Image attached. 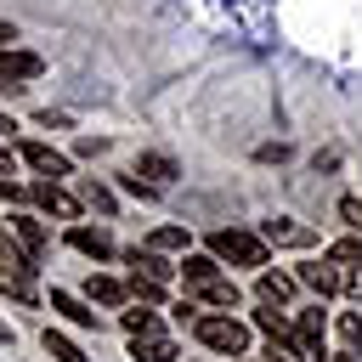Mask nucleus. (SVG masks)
<instances>
[{
    "instance_id": "1",
    "label": "nucleus",
    "mask_w": 362,
    "mask_h": 362,
    "mask_svg": "<svg viewBox=\"0 0 362 362\" xmlns=\"http://www.w3.org/2000/svg\"><path fill=\"white\" fill-rule=\"evenodd\" d=\"M192 339H198L204 351H221V356H243V351H249V328H243L232 311H204V317H192Z\"/></svg>"
},
{
    "instance_id": "2",
    "label": "nucleus",
    "mask_w": 362,
    "mask_h": 362,
    "mask_svg": "<svg viewBox=\"0 0 362 362\" xmlns=\"http://www.w3.org/2000/svg\"><path fill=\"white\" fill-rule=\"evenodd\" d=\"M0 294H11L23 305L40 300V288H34V255L17 238H0Z\"/></svg>"
},
{
    "instance_id": "3",
    "label": "nucleus",
    "mask_w": 362,
    "mask_h": 362,
    "mask_svg": "<svg viewBox=\"0 0 362 362\" xmlns=\"http://www.w3.org/2000/svg\"><path fill=\"white\" fill-rule=\"evenodd\" d=\"M209 255L221 266H266V238L243 232V226H221V232H209Z\"/></svg>"
},
{
    "instance_id": "4",
    "label": "nucleus",
    "mask_w": 362,
    "mask_h": 362,
    "mask_svg": "<svg viewBox=\"0 0 362 362\" xmlns=\"http://www.w3.org/2000/svg\"><path fill=\"white\" fill-rule=\"evenodd\" d=\"M175 175H181V170H175V158H170V153H141V158L130 164L124 187H130V192H141V198H158V192H170V187H175Z\"/></svg>"
},
{
    "instance_id": "5",
    "label": "nucleus",
    "mask_w": 362,
    "mask_h": 362,
    "mask_svg": "<svg viewBox=\"0 0 362 362\" xmlns=\"http://www.w3.org/2000/svg\"><path fill=\"white\" fill-rule=\"evenodd\" d=\"M255 328L272 339V356H283V362H300V356H305L300 334L283 322V305H266V300H260V311H255Z\"/></svg>"
},
{
    "instance_id": "6",
    "label": "nucleus",
    "mask_w": 362,
    "mask_h": 362,
    "mask_svg": "<svg viewBox=\"0 0 362 362\" xmlns=\"http://www.w3.org/2000/svg\"><path fill=\"white\" fill-rule=\"evenodd\" d=\"M17 158L28 164V170H40V175H51V181H62L74 164H68V153H57L51 141H17Z\"/></svg>"
},
{
    "instance_id": "7",
    "label": "nucleus",
    "mask_w": 362,
    "mask_h": 362,
    "mask_svg": "<svg viewBox=\"0 0 362 362\" xmlns=\"http://www.w3.org/2000/svg\"><path fill=\"white\" fill-rule=\"evenodd\" d=\"M28 198H34L45 215H57V221H79V198H68L51 175H45V181H34V187H28Z\"/></svg>"
},
{
    "instance_id": "8",
    "label": "nucleus",
    "mask_w": 362,
    "mask_h": 362,
    "mask_svg": "<svg viewBox=\"0 0 362 362\" xmlns=\"http://www.w3.org/2000/svg\"><path fill=\"white\" fill-rule=\"evenodd\" d=\"M40 68H45V62H40L34 51H17V45H0V85H11V90H17L23 79H40Z\"/></svg>"
},
{
    "instance_id": "9",
    "label": "nucleus",
    "mask_w": 362,
    "mask_h": 362,
    "mask_svg": "<svg viewBox=\"0 0 362 362\" xmlns=\"http://www.w3.org/2000/svg\"><path fill=\"white\" fill-rule=\"evenodd\" d=\"M68 243H74V249H79V255H90V260H107V255H113V249H119V243H113V232H107V226H79V221H74V226H68Z\"/></svg>"
},
{
    "instance_id": "10",
    "label": "nucleus",
    "mask_w": 362,
    "mask_h": 362,
    "mask_svg": "<svg viewBox=\"0 0 362 362\" xmlns=\"http://www.w3.org/2000/svg\"><path fill=\"white\" fill-rule=\"evenodd\" d=\"M260 238L266 243H277V249H305V243H317V232L311 226H294V221H260Z\"/></svg>"
},
{
    "instance_id": "11",
    "label": "nucleus",
    "mask_w": 362,
    "mask_h": 362,
    "mask_svg": "<svg viewBox=\"0 0 362 362\" xmlns=\"http://www.w3.org/2000/svg\"><path fill=\"white\" fill-rule=\"evenodd\" d=\"M294 277H300L305 288H317V294H334V288L345 283V277H339V260H328V255H322V260H305Z\"/></svg>"
},
{
    "instance_id": "12",
    "label": "nucleus",
    "mask_w": 362,
    "mask_h": 362,
    "mask_svg": "<svg viewBox=\"0 0 362 362\" xmlns=\"http://www.w3.org/2000/svg\"><path fill=\"white\" fill-rule=\"evenodd\" d=\"M192 294H198L204 305H221V311H238V300H243V294H238V283H232V277H221V272H215V277H204V283H192Z\"/></svg>"
},
{
    "instance_id": "13",
    "label": "nucleus",
    "mask_w": 362,
    "mask_h": 362,
    "mask_svg": "<svg viewBox=\"0 0 362 362\" xmlns=\"http://www.w3.org/2000/svg\"><path fill=\"white\" fill-rule=\"evenodd\" d=\"M130 362H175L170 334H130Z\"/></svg>"
},
{
    "instance_id": "14",
    "label": "nucleus",
    "mask_w": 362,
    "mask_h": 362,
    "mask_svg": "<svg viewBox=\"0 0 362 362\" xmlns=\"http://www.w3.org/2000/svg\"><path fill=\"white\" fill-rule=\"evenodd\" d=\"M51 311H57L62 322H74V328H96V311H90L79 294H68V288H51Z\"/></svg>"
},
{
    "instance_id": "15",
    "label": "nucleus",
    "mask_w": 362,
    "mask_h": 362,
    "mask_svg": "<svg viewBox=\"0 0 362 362\" xmlns=\"http://www.w3.org/2000/svg\"><path fill=\"white\" fill-rule=\"evenodd\" d=\"M294 283H300V277H288V272H272V266H260V283H255V294H260L266 305H288Z\"/></svg>"
},
{
    "instance_id": "16",
    "label": "nucleus",
    "mask_w": 362,
    "mask_h": 362,
    "mask_svg": "<svg viewBox=\"0 0 362 362\" xmlns=\"http://www.w3.org/2000/svg\"><path fill=\"white\" fill-rule=\"evenodd\" d=\"M11 238H17L34 260H40V255H45V243H51V238H45V226H40V215H11Z\"/></svg>"
},
{
    "instance_id": "17",
    "label": "nucleus",
    "mask_w": 362,
    "mask_h": 362,
    "mask_svg": "<svg viewBox=\"0 0 362 362\" xmlns=\"http://www.w3.org/2000/svg\"><path fill=\"white\" fill-rule=\"evenodd\" d=\"M294 334H300V345H305V356H317V362H322V305H311V311H300V317H294Z\"/></svg>"
},
{
    "instance_id": "18",
    "label": "nucleus",
    "mask_w": 362,
    "mask_h": 362,
    "mask_svg": "<svg viewBox=\"0 0 362 362\" xmlns=\"http://www.w3.org/2000/svg\"><path fill=\"white\" fill-rule=\"evenodd\" d=\"M85 294H90V300H102V305H124V300H130V283H119V277H107V272H90Z\"/></svg>"
},
{
    "instance_id": "19",
    "label": "nucleus",
    "mask_w": 362,
    "mask_h": 362,
    "mask_svg": "<svg viewBox=\"0 0 362 362\" xmlns=\"http://www.w3.org/2000/svg\"><path fill=\"white\" fill-rule=\"evenodd\" d=\"M124 283H130V300H141V305H158V300H164V283H158V277H147V272H136V266H130V277H124Z\"/></svg>"
},
{
    "instance_id": "20",
    "label": "nucleus",
    "mask_w": 362,
    "mask_h": 362,
    "mask_svg": "<svg viewBox=\"0 0 362 362\" xmlns=\"http://www.w3.org/2000/svg\"><path fill=\"white\" fill-rule=\"evenodd\" d=\"M124 334H164V322H158V311H153V305H141V300H136V305L124 311Z\"/></svg>"
},
{
    "instance_id": "21",
    "label": "nucleus",
    "mask_w": 362,
    "mask_h": 362,
    "mask_svg": "<svg viewBox=\"0 0 362 362\" xmlns=\"http://www.w3.org/2000/svg\"><path fill=\"white\" fill-rule=\"evenodd\" d=\"M45 356H57V362H90L68 334H57V328H45Z\"/></svg>"
},
{
    "instance_id": "22",
    "label": "nucleus",
    "mask_w": 362,
    "mask_h": 362,
    "mask_svg": "<svg viewBox=\"0 0 362 362\" xmlns=\"http://www.w3.org/2000/svg\"><path fill=\"white\" fill-rule=\"evenodd\" d=\"M215 272H221V260H215V255H187V260H181L187 288H192V283H204V277H215Z\"/></svg>"
},
{
    "instance_id": "23",
    "label": "nucleus",
    "mask_w": 362,
    "mask_h": 362,
    "mask_svg": "<svg viewBox=\"0 0 362 362\" xmlns=\"http://www.w3.org/2000/svg\"><path fill=\"white\" fill-rule=\"evenodd\" d=\"M334 334H339V351H362V317H356V311H345V317L334 322Z\"/></svg>"
},
{
    "instance_id": "24",
    "label": "nucleus",
    "mask_w": 362,
    "mask_h": 362,
    "mask_svg": "<svg viewBox=\"0 0 362 362\" xmlns=\"http://www.w3.org/2000/svg\"><path fill=\"white\" fill-rule=\"evenodd\" d=\"M328 260H339V266H362V232H351V238L328 243Z\"/></svg>"
},
{
    "instance_id": "25",
    "label": "nucleus",
    "mask_w": 362,
    "mask_h": 362,
    "mask_svg": "<svg viewBox=\"0 0 362 362\" xmlns=\"http://www.w3.org/2000/svg\"><path fill=\"white\" fill-rule=\"evenodd\" d=\"M147 249H158V255H170V249H187V232H181V226H153Z\"/></svg>"
},
{
    "instance_id": "26",
    "label": "nucleus",
    "mask_w": 362,
    "mask_h": 362,
    "mask_svg": "<svg viewBox=\"0 0 362 362\" xmlns=\"http://www.w3.org/2000/svg\"><path fill=\"white\" fill-rule=\"evenodd\" d=\"M79 192H85V204H96V209H102V215H113V192H107V187H102V181H85V187H79Z\"/></svg>"
},
{
    "instance_id": "27",
    "label": "nucleus",
    "mask_w": 362,
    "mask_h": 362,
    "mask_svg": "<svg viewBox=\"0 0 362 362\" xmlns=\"http://www.w3.org/2000/svg\"><path fill=\"white\" fill-rule=\"evenodd\" d=\"M339 221H345L351 232H362V192H351V198L339 204Z\"/></svg>"
},
{
    "instance_id": "28",
    "label": "nucleus",
    "mask_w": 362,
    "mask_h": 362,
    "mask_svg": "<svg viewBox=\"0 0 362 362\" xmlns=\"http://www.w3.org/2000/svg\"><path fill=\"white\" fill-rule=\"evenodd\" d=\"M345 288H351V294H356V300H362V266H356V272H351V277H345Z\"/></svg>"
},
{
    "instance_id": "29",
    "label": "nucleus",
    "mask_w": 362,
    "mask_h": 362,
    "mask_svg": "<svg viewBox=\"0 0 362 362\" xmlns=\"http://www.w3.org/2000/svg\"><path fill=\"white\" fill-rule=\"evenodd\" d=\"M11 158H17V153H11V147H6V136H0V170H6V175H11Z\"/></svg>"
},
{
    "instance_id": "30",
    "label": "nucleus",
    "mask_w": 362,
    "mask_h": 362,
    "mask_svg": "<svg viewBox=\"0 0 362 362\" xmlns=\"http://www.w3.org/2000/svg\"><path fill=\"white\" fill-rule=\"evenodd\" d=\"M11 40H17V28H11V23H0V45H11Z\"/></svg>"
},
{
    "instance_id": "31",
    "label": "nucleus",
    "mask_w": 362,
    "mask_h": 362,
    "mask_svg": "<svg viewBox=\"0 0 362 362\" xmlns=\"http://www.w3.org/2000/svg\"><path fill=\"white\" fill-rule=\"evenodd\" d=\"M11 130H17V124H11V119H6V113H0V136H11Z\"/></svg>"
},
{
    "instance_id": "32",
    "label": "nucleus",
    "mask_w": 362,
    "mask_h": 362,
    "mask_svg": "<svg viewBox=\"0 0 362 362\" xmlns=\"http://www.w3.org/2000/svg\"><path fill=\"white\" fill-rule=\"evenodd\" d=\"M334 362H356V351H339V356H334Z\"/></svg>"
},
{
    "instance_id": "33",
    "label": "nucleus",
    "mask_w": 362,
    "mask_h": 362,
    "mask_svg": "<svg viewBox=\"0 0 362 362\" xmlns=\"http://www.w3.org/2000/svg\"><path fill=\"white\" fill-rule=\"evenodd\" d=\"M0 339H6V345H11V328H6V322H0Z\"/></svg>"
},
{
    "instance_id": "34",
    "label": "nucleus",
    "mask_w": 362,
    "mask_h": 362,
    "mask_svg": "<svg viewBox=\"0 0 362 362\" xmlns=\"http://www.w3.org/2000/svg\"><path fill=\"white\" fill-rule=\"evenodd\" d=\"M243 362H266V356H243Z\"/></svg>"
}]
</instances>
